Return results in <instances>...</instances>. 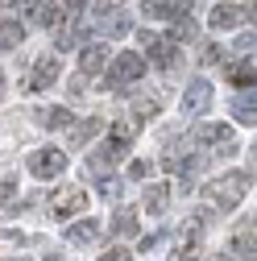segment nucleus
Returning a JSON list of instances; mask_svg holds the SVG:
<instances>
[{
  "label": "nucleus",
  "mask_w": 257,
  "mask_h": 261,
  "mask_svg": "<svg viewBox=\"0 0 257 261\" xmlns=\"http://www.w3.org/2000/svg\"><path fill=\"white\" fill-rule=\"evenodd\" d=\"M29 21H38L42 29H58V25H62V5H54V0H42V5L29 13Z\"/></svg>",
  "instance_id": "obj_14"
},
{
  "label": "nucleus",
  "mask_w": 257,
  "mask_h": 261,
  "mask_svg": "<svg viewBox=\"0 0 257 261\" xmlns=\"http://www.w3.org/2000/svg\"><path fill=\"white\" fill-rule=\"evenodd\" d=\"M228 83H237V87H249V91H253V58L233 62V67H228Z\"/></svg>",
  "instance_id": "obj_18"
},
{
  "label": "nucleus",
  "mask_w": 257,
  "mask_h": 261,
  "mask_svg": "<svg viewBox=\"0 0 257 261\" xmlns=\"http://www.w3.org/2000/svg\"><path fill=\"white\" fill-rule=\"evenodd\" d=\"M104 67H108V46H104V42H91V46L79 50V75H83V79L100 75Z\"/></svg>",
  "instance_id": "obj_10"
},
{
  "label": "nucleus",
  "mask_w": 257,
  "mask_h": 261,
  "mask_svg": "<svg viewBox=\"0 0 257 261\" xmlns=\"http://www.w3.org/2000/svg\"><path fill=\"white\" fill-rule=\"evenodd\" d=\"M216 62H224V50L220 46H208L203 50V67H216Z\"/></svg>",
  "instance_id": "obj_29"
},
{
  "label": "nucleus",
  "mask_w": 257,
  "mask_h": 261,
  "mask_svg": "<svg viewBox=\"0 0 257 261\" xmlns=\"http://www.w3.org/2000/svg\"><path fill=\"white\" fill-rule=\"evenodd\" d=\"M233 112H237V120H241V124H249V128H253V116H257V104H253V91H249V95H237V104H233Z\"/></svg>",
  "instance_id": "obj_20"
},
{
  "label": "nucleus",
  "mask_w": 257,
  "mask_h": 261,
  "mask_svg": "<svg viewBox=\"0 0 257 261\" xmlns=\"http://www.w3.org/2000/svg\"><path fill=\"white\" fill-rule=\"evenodd\" d=\"M233 249H237V257H249V261H253V224L237 232V245H233Z\"/></svg>",
  "instance_id": "obj_26"
},
{
  "label": "nucleus",
  "mask_w": 257,
  "mask_h": 261,
  "mask_svg": "<svg viewBox=\"0 0 257 261\" xmlns=\"http://www.w3.org/2000/svg\"><path fill=\"white\" fill-rule=\"evenodd\" d=\"M128 257H133V253H128V249H120V245H116V249H112V253H104L100 261H128Z\"/></svg>",
  "instance_id": "obj_31"
},
{
  "label": "nucleus",
  "mask_w": 257,
  "mask_h": 261,
  "mask_svg": "<svg viewBox=\"0 0 257 261\" xmlns=\"http://www.w3.org/2000/svg\"><path fill=\"white\" fill-rule=\"evenodd\" d=\"M191 38H195V25H191L187 17H178V21H174V29H170V42L178 46V42H191Z\"/></svg>",
  "instance_id": "obj_27"
},
{
  "label": "nucleus",
  "mask_w": 257,
  "mask_h": 261,
  "mask_svg": "<svg viewBox=\"0 0 257 261\" xmlns=\"http://www.w3.org/2000/svg\"><path fill=\"white\" fill-rule=\"evenodd\" d=\"M166 203H170V187H166V182L145 187V212H149V216H162V212H166Z\"/></svg>",
  "instance_id": "obj_15"
},
{
  "label": "nucleus",
  "mask_w": 257,
  "mask_h": 261,
  "mask_svg": "<svg viewBox=\"0 0 257 261\" xmlns=\"http://www.w3.org/2000/svg\"><path fill=\"white\" fill-rule=\"evenodd\" d=\"M191 5L195 0H145V17L149 21H178V17H187Z\"/></svg>",
  "instance_id": "obj_9"
},
{
  "label": "nucleus",
  "mask_w": 257,
  "mask_h": 261,
  "mask_svg": "<svg viewBox=\"0 0 257 261\" xmlns=\"http://www.w3.org/2000/svg\"><path fill=\"white\" fill-rule=\"evenodd\" d=\"M162 241H166V237H145V241H141V253H149V249H158V245H162Z\"/></svg>",
  "instance_id": "obj_32"
},
{
  "label": "nucleus",
  "mask_w": 257,
  "mask_h": 261,
  "mask_svg": "<svg viewBox=\"0 0 257 261\" xmlns=\"http://www.w3.org/2000/svg\"><path fill=\"white\" fill-rule=\"evenodd\" d=\"M83 207H87V191L83 187H62L54 199H50V216H58V220H71Z\"/></svg>",
  "instance_id": "obj_4"
},
{
  "label": "nucleus",
  "mask_w": 257,
  "mask_h": 261,
  "mask_svg": "<svg viewBox=\"0 0 257 261\" xmlns=\"http://www.w3.org/2000/svg\"><path fill=\"white\" fill-rule=\"evenodd\" d=\"M38 124H46V128H67V124H71V112H67V108H42V112H38Z\"/></svg>",
  "instance_id": "obj_19"
},
{
  "label": "nucleus",
  "mask_w": 257,
  "mask_h": 261,
  "mask_svg": "<svg viewBox=\"0 0 257 261\" xmlns=\"http://www.w3.org/2000/svg\"><path fill=\"white\" fill-rule=\"evenodd\" d=\"M145 54H137V50H120L116 58H112V67H108V83L120 91V87H128V83H137L141 75H145Z\"/></svg>",
  "instance_id": "obj_2"
},
{
  "label": "nucleus",
  "mask_w": 257,
  "mask_h": 261,
  "mask_svg": "<svg viewBox=\"0 0 257 261\" xmlns=\"http://www.w3.org/2000/svg\"><path fill=\"white\" fill-rule=\"evenodd\" d=\"M145 50H149V62H153V67H174V62H178V46L170 42V38H153V34H145Z\"/></svg>",
  "instance_id": "obj_8"
},
{
  "label": "nucleus",
  "mask_w": 257,
  "mask_h": 261,
  "mask_svg": "<svg viewBox=\"0 0 257 261\" xmlns=\"http://www.w3.org/2000/svg\"><path fill=\"white\" fill-rule=\"evenodd\" d=\"M158 108H162V104H158L153 95H141V100L133 104V120L141 124V116H158Z\"/></svg>",
  "instance_id": "obj_25"
},
{
  "label": "nucleus",
  "mask_w": 257,
  "mask_h": 261,
  "mask_svg": "<svg viewBox=\"0 0 257 261\" xmlns=\"http://www.w3.org/2000/svg\"><path fill=\"white\" fill-rule=\"evenodd\" d=\"M100 128H104V120H100V116H91V120H83V124H75V133H71V137H75V141L83 145V141H91L95 133H100Z\"/></svg>",
  "instance_id": "obj_24"
},
{
  "label": "nucleus",
  "mask_w": 257,
  "mask_h": 261,
  "mask_svg": "<svg viewBox=\"0 0 257 261\" xmlns=\"http://www.w3.org/2000/svg\"><path fill=\"white\" fill-rule=\"evenodd\" d=\"M112 232H120V237H133V232H137V216L128 212V207H120V212H116V220H112Z\"/></svg>",
  "instance_id": "obj_22"
},
{
  "label": "nucleus",
  "mask_w": 257,
  "mask_h": 261,
  "mask_svg": "<svg viewBox=\"0 0 257 261\" xmlns=\"http://www.w3.org/2000/svg\"><path fill=\"white\" fill-rule=\"evenodd\" d=\"M128 29H133V21H128L124 13H116V17H112V13L104 9V34H116V38H120V34H128Z\"/></svg>",
  "instance_id": "obj_23"
},
{
  "label": "nucleus",
  "mask_w": 257,
  "mask_h": 261,
  "mask_svg": "<svg viewBox=\"0 0 257 261\" xmlns=\"http://www.w3.org/2000/svg\"><path fill=\"white\" fill-rule=\"evenodd\" d=\"M83 34H87L83 25H75V29H62V34H58V46H62V50H71V46H79V42H83Z\"/></svg>",
  "instance_id": "obj_28"
},
{
  "label": "nucleus",
  "mask_w": 257,
  "mask_h": 261,
  "mask_svg": "<svg viewBox=\"0 0 257 261\" xmlns=\"http://www.w3.org/2000/svg\"><path fill=\"white\" fill-rule=\"evenodd\" d=\"M195 141H199V145H224V149H233V128H228V124H212V120H208V124H199V128H195Z\"/></svg>",
  "instance_id": "obj_13"
},
{
  "label": "nucleus",
  "mask_w": 257,
  "mask_h": 261,
  "mask_svg": "<svg viewBox=\"0 0 257 261\" xmlns=\"http://www.w3.org/2000/svg\"><path fill=\"white\" fill-rule=\"evenodd\" d=\"M133 137H137V120H120L108 133V141H120V145H133Z\"/></svg>",
  "instance_id": "obj_21"
},
{
  "label": "nucleus",
  "mask_w": 257,
  "mask_h": 261,
  "mask_svg": "<svg viewBox=\"0 0 257 261\" xmlns=\"http://www.w3.org/2000/svg\"><path fill=\"white\" fill-rule=\"evenodd\" d=\"M25 42V29L17 21H0V50H17Z\"/></svg>",
  "instance_id": "obj_17"
},
{
  "label": "nucleus",
  "mask_w": 257,
  "mask_h": 261,
  "mask_svg": "<svg viewBox=\"0 0 257 261\" xmlns=\"http://www.w3.org/2000/svg\"><path fill=\"white\" fill-rule=\"evenodd\" d=\"M95 237H100V224H95V220H83V224H71V228H67V241H71V245H87V241H95Z\"/></svg>",
  "instance_id": "obj_16"
},
{
  "label": "nucleus",
  "mask_w": 257,
  "mask_h": 261,
  "mask_svg": "<svg viewBox=\"0 0 257 261\" xmlns=\"http://www.w3.org/2000/svg\"><path fill=\"white\" fill-rule=\"evenodd\" d=\"M67 170V153L62 149H34L29 153V174L34 178H58Z\"/></svg>",
  "instance_id": "obj_3"
},
{
  "label": "nucleus",
  "mask_w": 257,
  "mask_h": 261,
  "mask_svg": "<svg viewBox=\"0 0 257 261\" xmlns=\"http://www.w3.org/2000/svg\"><path fill=\"white\" fill-rule=\"evenodd\" d=\"M245 21H253V5H249V9H241V5H216L212 17H208L212 29H237V25H245Z\"/></svg>",
  "instance_id": "obj_7"
},
{
  "label": "nucleus",
  "mask_w": 257,
  "mask_h": 261,
  "mask_svg": "<svg viewBox=\"0 0 257 261\" xmlns=\"http://www.w3.org/2000/svg\"><path fill=\"white\" fill-rule=\"evenodd\" d=\"M13 195H17V182H0V207H5Z\"/></svg>",
  "instance_id": "obj_30"
},
{
  "label": "nucleus",
  "mask_w": 257,
  "mask_h": 261,
  "mask_svg": "<svg viewBox=\"0 0 257 261\" xmlns=\"http://www.w3.org/2000/svg\"><path fill=\"white\" fill-rule=\"evenodd\" d=\"M249 174L245 170H233V174H220V178H212L208 187H203V195H208V203L216 207V212H233L241 199H245V191H249Z\"/></svg>",
  "instance_id": "obj_1"
},
{
  "label": "nucleus",
  "mask_w": 257,
  "mask_h": 261,
  "mask_svg": "<svg viewBox=\"0 0 257 261\" xmlns=\"http://www.w3.org/2000/svg\"><path fill=\"white\" fill-rule=\"evenodd\" d=\"M203 216H191V224H187V232H183V245H178V257L183 261H195L199 257V249H203Z\"/></svg>",
  "instance_id": "obj_12"
},
{
  "label": "nucleus",
  "mask_w": 257,
  "mask_h": 261,
  "mask_svg": "<svg viewBox=\"0 0 257 261\" xmlns=\"http://www.w3.org/2000/svg\"><path fill=\"white\" fill-rule=\"evenodd\" d=\"M128 153V145H120V141H104L100 149H91V158H87V170L91 174H108L116 162Z\"/></svg>",
  "instance_id": "obj_5"
},
{
  "label": "nucleus",
  "mask_w": 257,
  "mask_h": 261,
  "mask_svg": "<svg viewBox=\"0 0 257 261\" xmlns=\"http://www.w3.org/2000/svg\"><path fill=\"white\" fill-rule=\"evenodd\" d=\"M58 58L54 54H42L38 62H34V71H29V79H25V91H46L54 79H58Z\"/></svg>",
  "instance_id": "obj_6"
},
{
  "label": "nucleus",
  "mask_w": 257,
  "mask_h": 261,
  "mask_svg": "<svg viewBox=\"0 0 257 261\" xmlns=\"http://www.w3.org/2000/svg\"><path fill=\"white\" fill-rule=\"evenodd\" d=\"M62 9H75V13H83V9H87V0H62Z\"/></svg>",
  "instance_id": "obj_33"
},
{
  "label": "nucleus",
  "mask_w": 257,
  "mask_h": 261,
  "mask_svg": "<svg viewBox=\"0 0 257 261\" xmlns=\"http://www.w3.org/2000/svg\"><path fill=\"white\" fill-rule=\"evenodd\" d=\"M208 104H212V83L208 79H195L183 91V116H199Z\"/></svg>",
  "instance_id": "obj_11"
}]
</instances>
